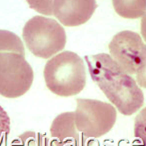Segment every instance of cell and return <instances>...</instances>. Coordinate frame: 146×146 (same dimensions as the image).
Masks as SVG:
<instances>
[{"label": "cell", "mask_w": 146, "mask_h": 146, "mask_svg": "<svg viewBox=\"0 0 146 146\" xmlns=\"http://www.w3.org/2000/svg\"><path fill=\"white\" fill-rule=\"evenodd\" d=\"M92 80L123 115H132L144 103L143 92L132 75L108 53L85 56Z\"/></svg>", "instance_id": "6da1fadb"}, {"label": "cell", "mask_w": 146, "mask_h": 146, "mask_svg": "<svg viewBox=\"0 0 146 146\" xmlns=\"http://www.w3.org/2000/svg\"><path fill=\"white\" fill-rule=\"evenodd\" d=\"M43 77L46 87L53 94L65 98L76 96L86 86V66L77 53L66 50L47 61Z\"/></svg>", "instance_id": "7a4b0ae2"}, {"label": "cell", "mask_w": 146, "mask_h": 146, "mask_svg": "<svg viewBox=\"0 0 146 146\" xmlns=\"http://www.w3.org/2000/svg\"><path fill=\"white\" fill-rule=\"evenodd\" d=\"M23 38L28 50L42 59H49L62 50L67 42L64 28L56 20L42 15L26 22Z\"/></svg>", "instance_id": "3957f363"}, {"label": "cell", "mask_w": 146, "mask_h": 146, "mask_svg": "<svg viewBox=\"0 0 146 146\" xmlns=\"http://www.w3.org/2000/svg\"><path fill=\"white\" fill-rule=\"evenodd\" d=\"M76 102L75 125L82 135L87 138H99L115 125L117 115L111 104L85 98H77Z\"/></svg>", "instance_id": "277c9868"}, {"label": "cell", "mask_w": 146, "mask_h": 146, "mask_svg": "<svg viewBox=\"0 0 146 146\" xmlns=\"http://www.w3.org/2000/svg\"><path fill=\"white\" fill-rule=\"evenodd\" d=\"M33 71L24 55L11 52L0 53V95L16 98L31 88Z\"/></svg>", "instance_id": "5b68a950"}, {"label": "cell", "mask_w": 146, "mask_h": 146, "mask_svg": "<svg viewBox=\"0 0 146 146\" xmlns=\"http://www.w3.org/2000/svg\"><path fill=\"white\" fill-rule=\"evenodd\" d=\"M143 38L133 31H122L113 37L108 45L110 56L128 74H135L145 48Z\"/></svg>", "instance_id": "8992f818"}, {"label": "cell", "mask_w": 146, "mask_h": 146, "mask_svg": "<svg viewBox=\"0 0 146 146\" xmlns=\"http://www.w3.org/2000/svg\"><path fill=\"white\" fill-rule=\"evenodd\" d=\"M96 1H52V15L65 26H78L91 18Z\"/></svg>", "instance_id": "52a82bcc"}, {"label": "cell", "mask_w": 146, "mask_h": 146, "mask_svg": "<svg viewBox=\"0 0 146 146\" xmlns=\"http://www.w3.org/2000/svg\"><path fill=\"white\" fill-rule=\"evenodd\" d=\"M50 136L56 146H69L80 138L75 125L73 112L60 114L54 118L50 128Z\"/></svg>", "instance_id": "ba28073f"}, {"label": "cell", "mask_w": 146, "mask_h": 146, "mask_svg": "<svg viewBox=\"0 0 146 146\" xmlns=\"http://www.w3.org/2000/svg\"><path fill=\"white\" fill-rule=\"evenodd\" d=\"M113 5L115 12L123 18L136 19L143 17L146 13V1H119L114 0Z\"/></svg>", "instance_id": "9c48e42d"}, {"label": "cell", "mask_w": 146, "mask_h": 146, "mask_svg": "<svg viewBox=\"0 0 146 146\" xmlns=\"http://www.w3.org/2000/svg\"><path fill=\"white\" fill-rule=\"evenodd\" d=\"M4 52L17 53L25 56V46L19 36L10 31L0 30V53Z\"/></svg>", "instance_id": "30bf717a"}, {"label": "cell", "mask_w": 146, "mask_h": 146, "mask_svg": "<svg viewBox=\"0 0 146 146\" xmlns=\"http://www.w3.org/2000/svg\"><path fill=\"white\" fill-rule=\"evenodd\" d=\"M11 146H56V144L46 134L30 131L15 138Z\"/></svg>", "instance_id": "8fae6325"}, {"label": "cell", "mask_w": 146, "mask_h": 146, "mask_svg": "<svg viewBox=\"0 0 146 146\" xmlns=\"http://www.w3.org/2000/svg\"><path fill=\"white\" fill-rule=\"evenodd\" d=\"M134 136L139 141V146H146V108L134 119Z\"/></svg>", "instance_id": "7c38bea8"}, {"label": "cell", "mask_w": 146, "mask_h": 146, "mask_svg": "<svg viewBox=\"0 0 146 146\" xmlns=\"http://www.w3.org/2000/svg\"><path fill=\"white\" fill-rule=\"evenodd\" d=\"M10 132V117L0 106V143L7 137Z\"/></svg>", "instance_id": "4fadbf2b"}, {"label": "cell", "mask_w": 146, "mask_h": 146, "mask_svg": "<svg viewBox=\"0 0 146 146\" xmlns=\"http://www.w3.org/2000/svg\"><path fill=\"white\" fill-rule=\"evenodd\" d=\"M137 84L143 88H146V46L143 50L142 60L135 73Z\"/></svg>", "instance_id": "5bb4252c"}, {"label": "cell", "mask_w": 146, "mask_h": 146, "mask_svg": "<svg viewBox=\"0 0 146 146\" xmlns=\"http://www.w3.org/2000/svg\"><path fill=\"white\" fill-rule=\"evenodd\" d=\"M69 146H98V143L94 140H90V138H87L81 134L80 138L78 141L74 142Z\"/></svg>", "instance_id": "9a60e30c"}, {"label": "cell", "mask_w": 146, "mask_h": 146, "mask_svg": "<svg viewBox=\"0 0 146 146\" xmlns=\"http://www.w3.org/2000/svg\"><path fill=\"white\" fill-rule=\"evenodd\" d=\"M141 35L146 42V13L143 15L141 20Z\"/></svg>", "instance_id": "2e32d148"}]
</instances>
